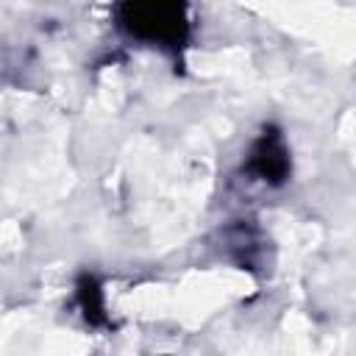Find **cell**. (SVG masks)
I'll return each mask as SVG.
<instances>
[{
	"instance_id": "obj_2",
	"label": "cell",
	"mask_w": 356,
	"mask_h": 356,
	"mask_svg": "<svg viewBox=\"0 0 356 356\" xmlns=\"http://www.w3.org/2000/svg\"><path fill=\"white\" fill-rule=\"evenodd\" d=\"M248 172L267 184H281L289 172V150L275 128H267L248 153Z\"/></svg>"
},
{
	"instance_id": "obj_3",
	"label": "cell",
	"mask_w": 356,
	"mask_h": 356,
	"mask_svg": "<svg viewBox=\"0 0 356 356\" xmlns=\"http://www.w3.org/2000/svg\"><path fill=\"white\" fill-rule=\"evenodd\" d=\"M78 300H81V309L86 314L89 323H100L103 320V295L97 289V284L92 278H83L81 286H78Z\"/></svg>"
},
{
	"instance_id": "obj_1",
	"label": "cell",
	"mask_w": 356,
	"mask_h": 356,
	"mask_svg": "<svg viewBox=\"0 0 356 356\" xmlns=\"http://www.w3.org/2000/svg\"><path fill=\"white\" fill-rule=\"evenodd\" d=\"M120 25L142 39L167 50H181L189 36V11L184 3H122L117 8Z\"/></svg>"
}]
</instances>
